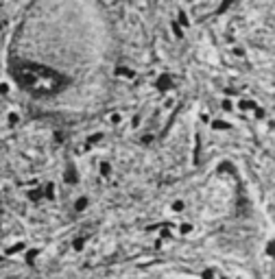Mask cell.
I'll use <instances>...</instances> for the list:
<instances>
[{"label":"cell","instance_id":"6da1fadb","mask_svg":"<svg viewBox=\"0 0 275 279\" xmlns=\"http://www.w3.org/2000/svg\"><path fill=\"white\" fill-rule=\"evenodd\" d=\"M118 76H127V78H133L135 74H133V70H129V68H118Z\"/></svg>","mask_w":275,"mask_h":279},{"label":"cell","instance_id":"7a4b0ae2","mask_svg":"<svg viewBox=\"0 0 275 279\" xmlns=\"http://www.w3.org/2000/svg\"><path fill=\"white\" fill-rule=\"evenodd\" d=\"M85 205H88V199H79L77 201V211H83Z\"/></svg>","mask_w":275,"mask_h":279},{"label":"cell","instance_id":"3957f363","mask_svg":"<svg viewBox=\"0 0 275 279\" xmlns=\"http://www.w3.org/2000/svg\"><path fill=\"white\" fill-rule=\"evenodd\" d=\"M109 172H112V168H109V164H107V162H103V164H101V175H105V177H107Z\"/></svg>","mask_w":275,"mask_h":279},{"label":"cell","instance_id":"277c9868","mask_svg":"<svg viewBox=\"0 0 275 279\" xmlns=\"http://www.w3.org/2000/svg\"><path fill=\"white\" fill-rule=\"evenodd\" d=\"M46 196H48V199H53V196H55V186H53V183L46 186Z\"/></svg>","mask_w":275,"mask_h":279},{"label":"cell","instance_id":"5b68a950","mask_svg":"<svg viewBox=\"0 0 275 279\" xmlns=\"http://www.w3.org/2000/svg\"><path fill=\"white\" fill-rule=\"evenodd\" d=\"M170 207H172V211H181L183 209V201H175Z\"/></svg>","mask_w":275,"mask_h":279},{"label":"cell","instance_id":"8992f818","mask_svg":"<svg viewBox=\"0 0 275 279\" xmlns=\"http://www.w3.org/2000/svg\"><path fill=\"white\" fill-rule=\"evenodd\" d=\"M227 127H229V124H225L223 120H214V129H221L223 131V129H227Z\"/></svg>","mask_w":275,"mask_h":279},{"label":"cell","instance_id":"52a82bcc","mask_svg":"<svg viewBox=\"0 0 275 279\" xmlns=\"http://www.w3.org/2000/svg\"><path fill=\"white\" fill-rule=\"evenodd\" d=\"M109 120H112V124H118L122 118H120V113H112V118H109Z\"/></svg>","mask_w":275,"mask_h":279},{"label":"cell","instance_id":"ba28073f","mask_svg":"<svg viewBox=\"0 0 275 279\" xmlns=\"http://www.w3.org/2000/svg\"><path fill=\"white\" fill-rule=\"evenodd\" d=\"M190 231H192V225L183 222V225H181V233H190Z\"/></svg>","mask_w":275,"mask_h":279},{"label":"cell","instance_id":"9c48e42d","mask_svg":"<svg viewBox=\"0 0 275 279\" xmlns=\"http://www.w3.org/2000/svg\"><path fill=\"white\" fill-rule=\"evenodd\" d=\"M101 137H103V133H96V135L90 137V142H101Z\"/></svg>","mask_w":275,"mask_h":279},{"label":"cell","instance_id":"30bf717a","mask_svg":"<svg viewBox=\"0 0 275 279\" xmlns=\"http://www.w3.org/2000/svg\"><path fill=\"white\" fill-rule=\"evenodd\" d=\"M172 31H175L177 37H181V29H179V24H172Z\"/></svg>","mask_w":275,"mask_h":279},{"label":"cell","instance_id":"8fae6325","mask_svg":"<svg viewBox=\"0 0 275 279\" xmlns=\"http://www.w3.org/2000/svg\"><path fill=\"white\" fill-rule=\"evenodd\" d=\"M231 107H234V105H231V100H223V109H227V111H229Z\"/></svg>","mask_w":275,"mask_h":279},{"label":"cell","instance_id":"7c38bea8","mask_svg":"<svg viewBox=\"0 0 275 279\" xmlns=\"http://www.w3.org/2000/svg\"><path fill=\"white\" fill-rule=\"evenodd\" d=\"M0 92L7 94V92H9V85H7V83H0Z\"/></svg>","mask_w":275,"mask_h":279},{"label":"cell","instance_id":"4fadbf2b","mask_svg":"<svg viewBox=\"0 0 275 279\" xmlns=\"http://www.w3.org/2000/svg\"><path fill=\"white\" fill-rule=\"evenodd\" d=\"M9 122H11V124L18 122V113H11V116H9Z\"/></svg>","mask_w":275,"mask_h":279},{"label":"cell","instance_id":"5bb4252c","mask_svg":"<svg viewBox=\"0 0 275 279\" xmlns=\"http://www.w3.org/2000/svg\"><path fill=\"white\" fill-rule=\"evenodd\" d=\"M74 249H77V251L83 249V240H77V242H74Z\"/></svg>","mask_w":275,"mask_h":279}]
</instances>
